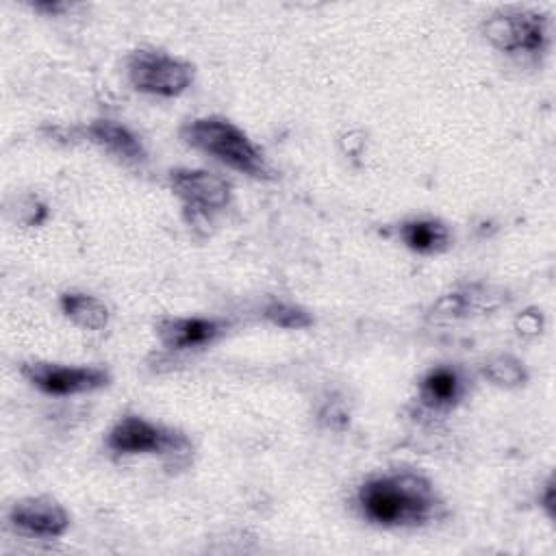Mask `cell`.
<instances>
[{
  "label": "cell",
  "mask_w": 556,
  "mask_h": 556,
  "mask_svg": "<svg viewBox=\"0 0 556 556\" xmlns=\"http://www.w3.org/2000/svg\"><path fill=\"white\" fill-rule=\"evenodd\" d=\"M358 506L371 523L413 526L430 515L434 491L432 484L417 473L378 476L358 489Z\"/></svg>",
  "instance_id": "6da1fadb"
},
{
  "label": "cell",
  "mask_w": 556,
  "mask_h": 556,
  "mask_svg": "<svg viewBox=\"0 0 556 556\" xmlns=\"http://www.w3.org/2000/svg\"><path fill=\"white\" fill-rule=\"evenodd\" d=\"M180 137L187 146L202 150L217 161L226 163L228 167L258 178L269 180L274 178V169L263 156V152L252 143V139L237 128L232 122L222 117H198L187 122L180 128Z\"/></svg>",
  "instance_id": "7a4b0ae2"
},
{
  "label": "cell",
  "mask_w": 556,
  "mask_h": 556,
  "mask_svg": "<svg viewBox=\"0 0 556 556\" xmlns=\"http://www.w3.org/2000/svg\"><path fill=\"white\" fill-rule=\"evenodd\" d=\"M128 80L137 91L172 98L191 85L193 67L165 52L137 50L128 59Z\"/></svg>",
  "instance_id": "3957f363"
},
{
  "label": "cell",
  "mask_w": 556,
  "mask_h": 556,
  "mask_svg": "<svg viewBox=\"0 0 556 556\" xmlns=\"http://www.w3.org/2000/svg\"><path fill=\"white\" fill-rule=\"evenodd\" d=\"M484 37L504 52H539L547 41V20L539 11L504 9L493 13L484 26Z\"/></svg>",
  "instance_id": "277c9868"
},
{
  "label": "cell",
  "mask_w": 556,
  "mask_h": 556,
  "mask_svg": "<svg viewBox=\"0 0 556 556\" xmlns=\"http://www.w3.org/2000/svg\"><path fill=\"white\" fill-rule=\"evenodd\" d=\"M106 445L115 454H176L187 447V439L143 417L128 415L111 428Z\"/></svg>",
  "instance_id": "5b68a950"
},
{
  "label": "cell",
  "mask_w": 556,
  "mask_h": 556,
  "mask_svg": "<svg viewBox=\"0 0 556 556\" xmlns=\"http://www.w3.org/2000/svg\"><path fill=\"white\" fill-rule=\"evenodd\" d=\"M22 376L48 395H74L100 389L109 382V374L100 367H63L56 363H24Z\"/></svg>",
  "instance_id": "8992f818"
},
{
  "label": "cell",
  "mask_w": 556,
  "mask_h": 556,
  "mask_svg": "<svg viewBox=\"0 0 556 556\" xmlns=\"http://www.w3.org/2000/svg\"><path fill=\"white\" fill-rule=\"evenodd\" d=\"M169 187L193 215H208L219 211L230 200L228 180L206 169H172Z\"/></svg>",
  "instance_id": "52a82bcc"
},
{
  "label": "cell",
  "mask_w": 556,
  "mask_h": 556,
  "mask_svg": "<svg viewBox=\"0 0 556 556\" xmlns=\"http://www.w3.org/2000/svg\"><path fill=\"white\" fill-rule=\"evenodd\" d=\"M9 523L26 536L56 539L67 530L70 517L65 508L50 497H24L11 506Z\"/></svg>",
  "instance_id": "ba28073f"
},
{
  "label": "cell",
  "mask_w": 556,
  "mask_h": 556,
  "mask_svg": "<svg viewBox=\"0 0 556 556\" xmlns=\"http://www.w3.org/2000/svg\"><path fill=\"white\" fill-rule=\"evenodd\" d=\"M154 330L165 348L189 350L213 343L224 332V321L208 317H165Z\"/></svg>",
  "instance_id": "9c48e42d"
},
{
  "label": "cell",
  "mask_w": 556,
  "mask_h": 556,
  "mask_svg": "<svg viewBox=\"0 0 556 556\" xmlns=\"http://www.w3.org/2000/svg\"><path fill=\"white\" fill-rule=\"evenodd\" d=\"M87 135L93 143H98L100 148H104L106 152L115 154L126 163L146 161V150L141 141L124 124H117L113 119H96L93 124H89Z\"/></svg>",
  "instance_id": "30bf717a"
},
{
  "label": "cell",
  "mask_w": 556,
  "mask_h": 556,
  "mask_svg": "<svg viewBox=\"0 0 556 556\" xmlns=\"http://www.w3.org/2000/svg\"><path fill=\"white\" fill-rule=\"evenodd\" d=\"M404 245L419 254H434L450 245V230L439 219H410L400 226Z\"/></svg>",
  "instance_id": "8fae6325"
},
{
  "label": "cell",
  "mask_w": 556,
  "mask_h": 556,
  "mask_svg": "<svg viewBox=\"0 0 556 556\" xmlns=\"http://www.w3.org/2000/svg\"><path fill=\"white\" fill-rule=\"evenodd\" d=\"M463 393L460 378L450 367L430 369L419 384V397L428 408H450Z\"/></svg>",
  "instance_id": "7c38bea8"
},
{
  "label": "cell",
  "mask_w": 556,
  "mask_h": 556,
  "mask_svg": "<svg viewBox=\"0 0 556 556\" xmlns=\"http://www.w3.org/2000/svg\"><path fill=\"white\" fill-rule=\"evenodd\" d=\"M61 311L67 319L85 330H102L109 324V308L102 300L87 293H63Z\"/></svg>",
  "instance_id": "4fadbf2b"
},
{
  "label": "cell",
  "mask_w": 556,
  "mask_h": 556,
  "mask_svg": "<svg viewBox=\"0 0 556 556\" xmlns=\"http://www.w3.org/2000/svg\"><path fill=\"white\" fill-rule=\"evenodd\" d=\"M482 374L493 384L506 387V389L519 387V384H523L528 380V371H526L523 363L519 358L510 356V354H500V356L491 358L486 363V367L482 369Z\"/></svg>",
  "instance_id": "5bb4252c"
},
{
  "label": "cell",
  "mask_w": 556,
  "mask_h": 556,
  "mask_svg": "<svg viewBox=\"0 0 556 556\" xmlns=\"http://www.w3.org/2000/svg\"><path fill=\"white\" fill-rule=\"evenodd\" d=\"M265 319L271 321L278 328H289V330H300L308 328L313 324V317L308 311L302 306L289 304V302H271L265 306Z\"/></svg>",
  "instance_id": "9a60e30c"
},
{
  "label": "cell",
  "mask_w": 556,
  "mask_h": 556,
  "mask_svg": "<svg viewBox=\"0 0 556 556\" xmlns=\"http://www.w3.org/2000/svg\"><path fill=\"white\" fill-rule=\"evenodd\" d=\"M515 326H517L519 334H536V332H541V315L534 311H526L517 317Z\"/></svg>",
  "instance_id": "2e32d148"
},
{
  "label": "cell",
  "mask_w": 556,
  "mask_h": 556,
  "mask_svg": "<svg viewBox=\"0 0 556 556\" xmlns=\"http://www.w3.org/2000/svg\"><path fill=\"white\" fill-rule=\"evenodd\" d=\"M33 9H35V11H41V13L56 15V13L65 11V9H67V4H65V2H50V0H46V2H35V4H33Z\"/></svg>",
  "instance_id": "e0dca14e"
},
{
  "label": "cell",
  "mask_w": 556,
  "mask_h": 556,
  "mask_svg": "<svg viewBox=\"0 0 556 556\" xmlns=\"http://www.w3.org/2000/svg\"><path fill=\"white\" fill-rule=\"evenodd\" d=\"M543 506H545V510L549 513V517H554V482L549 480L547 484H545V495H543Z\"/></svg>",
  "instance_id": "ac0fdd59"
}]
</instances>
